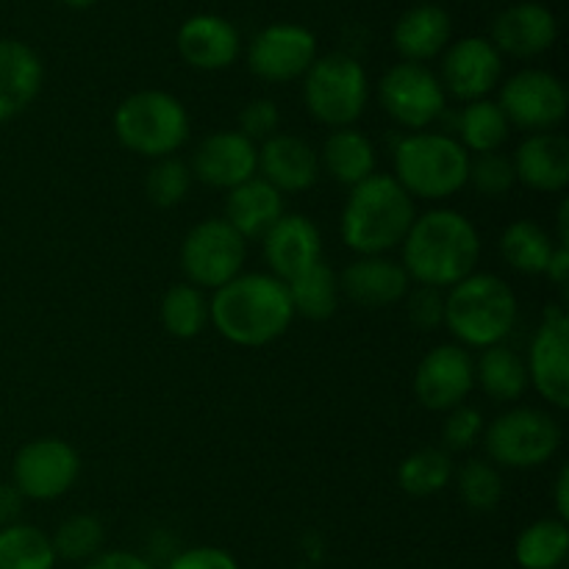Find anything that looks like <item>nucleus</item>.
Returning a JSON list of instances; mask_svg holds the SVG:
<instances>
[{
	"label": "nucleus",
	"mask_w": 569,
	"mask_h": 569,
	"mask_svg": "<svg viewBox=\"0 0 569 569\" xmlns=\"http://www.w3.org/2000/svg\"><path fill=\"white\" fill-rule=\"evenodd\" d=\"M406 317L415 328L431 333L445 326V289L417 287L406 295Z\"/></svg>",
	"instance_id": "nucleus-41"
},
{
	"label": "nucleus",
	"mask_w": 569,
	"mask_h": 569,
	"mask_svg": "<svg viewBox=\"0 0 569 569\" xmlns=\"http://www.w3.org/2000/svg\"><path fill=\"white\" fill-rule=\"evenodd\" d=\"M106 528L94 515H72L61 522L50 537L56 550V559L72 561V565H87L94 556L103 553Z\"/></svg>",
	"instance_id": "nucleus-36"
},
{
	"label": "nucleus",
	"mask_w": 569,
	"mask_h": 569,
	"mask_svg": "<svg viewBox=\"0 0 569 569\" xmlns=\"http://www.w3.org/2000/svg\"><path fill=\"white\" fill-rule=\"evenodd\" d=\"M259 172L281 194L309 192L322 176L320 153L306 139L278 131L276 137L261 142Z\"/></svg>",
	"instance_id": "nucleus-22"
},
{
	"label": "nucleus",
	"mask_w": 569,
	"mask_h": 569,
	"mask_svg": "<svg viewBox=\"0 0 569 569\" xmlns=\"http://www.w3.org/2000/svg\"><path fill=\"white\" fill-rule=\"evenodd\" d=\"M192 133L189 111L176 94L164 89H142L117 106L114 137L128 153L142 159H167L176 156Z\"/></svg>",
	"instance_id": "nucleus-6"
},
{
	"label": "nucleus",
	"mask_w": 569,
	"mask_h": 569,
	"mask_svg": "<svg viewBox=\"0 0 569 569\" xmlns=\"http://www.w3.org/2000/svg\"><path fill=\"white\" fill-rule=\"evenodd\" d=\"M517 183L542 194H559L569 187V139L559 131L528 133L517 144L515 156Z\"/></svg>",
	"instance_id": "nucleus-23"
},
{
	"label": "nucleus",
	"mask_w": 569,
	"mask_h": 569,
	"mask_svg": "<svg viewBox=\"0 0 569 569\" xmlns=\"http://www.w3.org/2000/svg\"><path fill=\"white\" fill-rule=\"evenodd\" d=\"M292 320L287 283L270 272H239L209 300V322L237 348H264L281 339Z\"/></svg>",
	"instance_id": "nucleus-2"
},
{
	"label": "nucleus",
	"mask_w": 569,
	"mask_h": 569,
	"mask_svg": "<svg viewBox=\"0 0 569 569\" xmlns=\"http://www.w3.org/2000/svg\"><path fill=\"white\" fill-rule=\"evenodd\" d=\"M192 181L194 178L187 161H181L178 156H167V159H156L153 167L148 170L144 192H148V200L153 206L172 209V206H181L187 200Z\"/></svg>",
	"instance_id": "nucleus-38"
},
{
	"label": "nucleus",
	"mask_w": 569,
	"mask_h": 569,
	"mask_svg": "<svg viewBox=\"0 0 569 569\" xmlns=\"http://www.w3.org/2000/svg\"><path fill=\"white\" fill-rule=\"evenodd\" d=\"M283 194L264 181L261 176L239 183L226 194V217L222 220L248 242V239H261L281 217Z\"/></svg>",
	"instance_id": "nucleus-26"
},
{
	"label": "nucleus",
	"mask_w": 569,
	"mask_h": 569,
	"mask_svg": "<svg viewBox=\"0 0 569 569\" xmlns=\"http://www.w3.org/2000/svg\"><path fill=\"white\" fill-rule=\"evenodd\" d=\"M498 106L511 128L528 133L556 131L567 120L569 94L556 72L528 67L500 81Z\"/></svg>",
	"instance_id": "nucleus-11"
},
{
	"label": "nucleus",
	"mask_w": 569,
	"mask_h": 569,
	"mask_svg": "<svg viewBox=\"0 0 569 569\" xmlns=\"http://www.w3.org/2000/svg\"><path fill=\"white\" fill-rule=\"evenodd\" d=\"M370 78L350 53L317 56L303 76V103L320 126L350 128L367 109Z\"/></svg>",
	"instance_id": "nucleus-7"
},
{
	"label": "nucleus",
	"mask_w": 569,
	"mask_h": 569,
	"mask_svg": "<svg viewBox=\"0 0 569 569\" xmlns=\"http://www.w3.org/2000/svg\"><path fill=\"white\" fill-rule=\"evenodd\" d=\"M81 569H159L144 556L131 553V550H103V553L94 556L92 561H87Z\"/></svg>",
	"instance_id": "nucleus-44"
},
{
	"label": "nucleus",
	"mask_w": 569,
	"mask_h": 569,
	"mask_svg": "<svg viewBox=\"0 0 569 569\" xmlns=\"http://www.w3.org/2000/svg\"><path fill=\"white\" fill-rule=\"evenodd\" d=\"M559 420L533 406H515L483 428V448L489 461L503 470H537L548 465L561 448Z\"/></svg>",
	"instance_id": "nucleus-8"
},
{
	"label": "nucleus",
	"mask_w": 569,
	"mask_h": 569,
	"mask_svg": "<svg viewBox=\"0 0 569 569\" xmlns=\"http://www.w3.org/2000/svg\"><path fill=\"white\" fill-rule=\"evenodd\" d=\"M189 170L194 181L231 192L259 176V144L239 131H214L194 144Z\"/></svg>",
	"instance_id": "nucleus-17"
},
{
	"label": "nucleus",
	"mask_w": 569,
	"mask_h": 569,
	"mask_svg": "<svg viewBox=\"0 0 569 569\" xmlns=\"http://www.w3.org/2000/svg\"><path fill=\"white\" fill-rule=\"evenodd\" d=\"M439 81L445 94H453L465 103L483 100L503 81V56L487 37H461L442 53Z\"/></svg>",
	"instance_id": "nucleus-16"
},
{
	"label": "nucleus",
	"mask_w": 569,
	"mask_h": 569,
	"mask_svg": "<svg viewBox=\"0 0 569 569\" xmlns=\"http://www.w3.org/2000/svg\"><path fill=\"white\" fill-rule=\"evenodd\" d=\"M400 250V264L417 287L450 289L476 272L481 261V233L461 211L431 209L415 217Z\"/></svg>",
	"instance_id": "nucleus-1"
},
{
	"label": "nucleus",
	"mask_w": 569,
	"mask_h": 569,
	"mask_svg": "<svg viewBox=\"0 0 569 569\" xmlns=\"http://www.w3.org/2000/svg\"><path fill=\"white\" fill-rule=\"evenodd\" d=\"M456 476L453 459L442 448H420L406 456L398 467V483L411 498H431L450 487Z\"/></svg>",
	"instance_id": "nucleus-33"
},
{
	"label": "nucleus",
	"mask_w": 569,
	"mask_h": 569,
	"mask_svg": "<svg viewBox=\"0 0 569 569\" xmlns=\"http://www.w3.org/2000/svg\"><path fill=\"white\" fill-rule=\"evenodd\" d=\"M526 370L548 406L565 411L569 406V317L561 303L545 306L542 322L528 345Z\"/></svg>",
	"instance_id": "nucleus-13"
},
{
	"label": "nucleus",
	"mask_w": 569,
	"mask_h": 569,
	"mask_svg": "<svg viewBox=\"0 0 569 569\" xmlns=\"http://www.w3.org/2000/svg\"><path fill=\"white\" fill-rule=\"evenodd\" d=\"M476 383L492 398L495 403H520L531 389L528 381L526 359L509 345H495V348L481 350V359L476 361Z\"/></svg>",
	"instance_id": "nucleus-28"
},
{
	"label": "nucleus",
	"mask_w": 569,
	"mask_h": 569,
	"mask_svg": "<svg viewBox=\"0 0 569 569\" xmlns=\"http://www.w3.org/2000/svg\"><path fill=\"white\" fill-rule=\"evenodd\" d=\"M317 37L300 22H272L248 44V70L259 81L289 83L309 72L317 59Z\"/></svg>",
	"instance_id": "nucleus-14"
},
{
	"label": "nucleus",
	"mask_w": 569,
	"mask_h": 569,
	"mask_svg": "<svg viewBox=\"0 0 569 569\" xmlns=\"http://www.w3.org/2000/svg\"><path fill=\"white\" fill-rule=\"evenodd\" d=\"M248 242L222 217H206L181 242V270L198 289H220L244 270Z\"/></svg>",
	"instance_id": "nucleus-9"
},
{
	"label": "nucleus",
	"mask_w": 569,
	"mask_h": 569,
	"mask_svg": "<svg viewBox=\"0 0 569 569\" xmlns=\"http://www.w3.org/2000/svg\"><path fill=\"white\" fill-rule=\"evenodd\" d=\"M415 217V198L392 176L376 172L350 189L339 233L356 256H387L403 244Z\"/></svg>",
	"instance_id": "nucleus-3"
},
{
	"label": "nucleus",
	"mask_w": 569,
	"mask_h": 569,
	"mask_svg": "<svg viewBox=\"0 0 569 569\" xmlns=\"http://www.w3.org/2000/svg\"><path fill=\"white\" fill-rule=\"evenodd\" d=\"M517 295L495 272H472L445 289V328L461 348L487 350L503 345L517 326Z\"/></svg>",
	"instance_id": "nucleus-4"
},
{
	"label": "nucleus",
	"mask_w": 569,
	"mask_h": 569,
	"mask_svg": "<svg viewBox=\"0 0 569 569\" xmlns=\"http://www.w3.org/2000/svg\"><path fill=\"white\" fill-rule=\"evenodd\" d=\"M556 239L537 220H515L500 233V256L520 276H545Z\"/></svg>",
	"instance_id": "nucleus-29"
},
{
	"label": "nucleus",
	"mask_w": 569,
	"mask_h": 569,
	"mask_svg": "<svg viewBox=\"0 0 569 569\" xmlns=\"http://www.w3.org/2000/svg\"><path fill=\"white\" fill-rule=\"evenodd\" d=\"M556 242L567 244L569 248V203L567 200H561V206H559V237H556Z\"/></svg>",
	"instance_id": "nucleus-48"
},
{
	"label": "nucleus",
	"mask_w": 569,
	"mask_h": 569,
	"mask_svg": "<svg viewBox=\"0 0 569 569\" xmlns=\"http://www.w3.org/2000/svg\"><path fill=\"white\" fill-rule=\"evenodd\" d=\"M176 48L189 67L203 72L228 70L242 53L237 26L220 14H192L181 22Z\"/></svg>",
	"instance_id": "nucleus-20"
},
{
	"label": "nucleus",
	"mask_w": 569,
	"mask_h": 569,
	"mask_svg": "<svg viewBox=\"0 0 569 569\" xmlns=\"http://www.w3.org/2000/svg\"><path fill=\"white\" fill-rule=\"evenodd\" d=\"M61 3L67 6V9H76V11H83V9H92L98 0H61Z\"/></svg>",
	"instance_id": "nucleus-49"
},
{
	"label": "nucleus",
	"mask_w": 569,
	"mask_h": 569,
	"mask_svg": "<svg viewBox=\"0 0 569 569\" xmlns=\"http://www.w3.org/2000/svg\"><path fill=\"white\" fill-rule=\"evenodd\" d=\"M553 506H556V517L567 522L569 520V470L567 467H561L559 476H556Z\"/></svg>",
	"instance_id": "nucleus-47"
},
{
	"label": "nucleus",
	"mask_w": 569,
	"mask_h": 569,
	"mask_svg": "<svg viewBox=\"0 0 569 569\" xmlns=\"http://www.w3.org/2000/svg\"><path fill=\"white\" fill-rule=\"evenodd\" d=\"M517 176L515 164H511V156L500 153H481L470 156V172H467V187L476 189L478 194L489 200H498L503 194H509L515 189Z\"/></svg>",
	"instance_id": "nucleus-39"
},
{
	"label": "nucleus",
	"mask_w": 569,
	"mask_h": 569,
	"mask_svg": "<svg viewBox=\"0 0 569 569\" xmlns=\"http://www.w3.org/2000/svg\"><path fill=\"white\" fill-rule=\"evenodd\" d=\"M415 398L428 411H450L465 406L476 389V359L461 345H437L415 370Z\"/></svg>",
	"instance_id": "nucleus-15"
},
{
	"label": "nucleus",
	"mask_w": 569,
	"mask_h": 569,
	"mask_svg": "<svg viewBox=\"0 0 569 569\" xmlns=\"http://www.w3.org/2000/svg\"><path fill=\"white\" fill-rule=\"evenodd\" d=\"M289 300H292L295 317H306V320H331L339 309V276L331 270L326 259L317 261L315 267H309L306 272H300L298 278L287 283Z\"/></svg>",
	"instance_id": "nucleus-32"
},
{
	"label": "nucleus",
	"mask_w": 569,
	"mask_h": 569,
	"mask_svg": "<svg viewBox=\"0 0 569 569\" xmlns=\"http://www.w3.org/2000/svg\"><path fill=\"white\" fill-rule=\"evenodd\" d=\"M395 181L420 200H448L467 187L470 153L453 133L415 131L395 144Z\"/></svg>",
	"instance_id": "nucleus-5"
},
{
	"label": "nucleus",
	"mask_w": 569,
	"mask_h": 569,
	"mask_svg": "<svg viewBox=\"0 0 569 569\" xmlns=\"http://www.w3.org/2000/svg\"><path fill=\"white\" fill-rule=\"evenodd\" d=\"M59 559L50 537L28 522L0 528V569H56Z\"/></svg>",
	"instance_id": "nucleus-34"
},
{
	"label": "nucleus",
	"mask_w": 569,
	"mask_h": 569,
	"mask_svg": "<svg viewBox=\"0 0 569 569\" xmlns=\"http://www.w3.org/2000/svg\"><path fill=\"white\" fill-rule=\"evenodd\" d=\"M411 278L389 256H359L339 272V292L361 309H387L409 295Z\"/></svg>",
	"instance_id": "nucleus-19"
},
{
	"label": "nucleus",
	"mask_w": 569,
	"mask_h": 569,
	"mask_svg": "<svg viewBox=\"0 0 569 569\" xmlns=\"http://www.w3.org/2000/svg\"><path fill=\"white\" fill-rule=\"evenodd\" d=\"M159 317L161 326H164V331L170 337L194 339L209 326V300H206L203 289L181 281L164 292L159 306Z\"/></svg>",
	"instance_id": "nucleus-35"
},
{
	"label": "nucleus",
	"mask_w": 569,
	"mask_h": 569,
	"mask_svg": "<svg viewBox=\"0 0 569 569\" xmlns=\"http://www.w3.org/2000/svg\"><path fill=\"white\" fill-rule=\"evenodd\" d=\"M483 415L476 406H456L448 411V420L442 428V442L448 453H467L483 439Z\"/></svg>",
	"instance_id": "nucleus-40"
},
{
	"label": "nucleus",
	"mask_w": 569,
	"mask_h": 569,
	"mask_svg": "<svg viewBox=\"0 0 569 569\" xmlns=\"http://www.w3.org/2000/svg\"><path fill=\"white\" fill-rule=\"evenodd\" d=\"M164 569H242L237 556L228 553L226 548H214V545H198V548H187L181 553L172 556Z\"/></svg>",
	"instance_id": "nucleus-43"
},
{
	"label": "nucleus",
	"mask_w": 569,
	"mask_h": 569,
	"mask_svg": "<svg viewBox=\"0 0 569 569\" xmlns=\"http://www.w3.org/2000/svg\"><path fill=\"white\" fill-rule=\"evenodd\" d=\"M461 503L478 515H489L503 503L506 483L500 467H495L489 459H470L456 476Z\"/></svg>",
	"instance_id": "nucleus-37"
},
{
	"label": "nucleus",
	"mask_w": 569,
	"mask_h": 569,
	"mask_svg": "<svg viewBox=\"0 0 569 569\" xmlns=\"http://www.w3.org/2000/svg\"><path fill=\"white\" fill-rule=\"evenodd\" d=\"M81 476V456L59 437H39L22 445L11 465V483L26 500L48 503L70 492Z\"/></svg>",
	"instance_id": "nucleus-12"
},
{
	"label": "nucleus",
	"mask_w": 569,
	"mask_h": 569,
	"mask_svg": "<svg viewBox=\"0 0 569 569\" xmlns=\"http://www.w3.org/2000/svg\"><path fill=\"white\" fill-rule=\"evenodd\" d=\"M453 37V20L437 3H420L406 9L392 28V44L403 61L426 64L448 50Z\"/></svg>",
	"instance_id": "nucleus-25"
},
{
	"label": "nucleus",
	"mask_w": 569,
	"mask_h": 569,
	"mask_svg": "<svg viewBox=\"0 0 569 569\" xmlns=\"http://www.w3.org/2000/svg\"><path fill=\"white\" fill-rule=\"evenodd\" d=\"M556 39H559V20L553 11L539 0H522L495 17L489 42L498 48L500 56L537 59L553 48Z\"/></svg>",
	"instance_id": "nucleus-18"
},
{
	"label": "nucleus",
	"mask_w": 569,
	"mask_h": 569,
	"mask_svg": "<svg viewBox=\"0 0 569 569\" xmlns=\"http://www.w3.org/2000/svg\"><path fill=\"white\" fill-rule=\"evenodd\" d=\"M261 244H264V261L270 267V276L281 278L283 283L322 261L320 228L306 214H283L261 237Z\"/></svg>",
	"instance_id": "nucleus-21"
},
{
	"label": "nucleus",
	"mask_w": 569,
	"mask_h": 569,
	"mask_svg": "<svg viewBox=\"0 0 569 569\" xmlns=\"http://www.w3.org/2000/svg\"><path fill=\"white\" fill-rule=\"evenodd\" d=\"M44 64L31 44L0 37V122L20 117L39 98Z\"/></svg>",
	"instance_id": "nucleus-24"
},
{
	"label": "nucleus",
	"mask_w": 569,
	"mask_h": 569,
	"mask_svg": "<svg viewBox=\"0 0 569 569\" xmlns=\"http://www.w3.org/2000/svg\"><path fill=\"white\" fill-rule=\"evenodd\" d=\"M22 503L26 498L17 492L14 483H0V528L17 522V517L22 515Z\"/></svg>",
	"instance_id": "nucleus-45"
},
{
	"label": "nucleus",
	"mask_w": 569,
	"mask_h": 569,
	"mask_svg": "<svg viewBox=\"0 0 569 569\" xmlns=\"http://www.w3.org/2000/svg\"><path fill=\"white\" fill-rule=\"evenodd\" d=\"M456 131H459L456 139L470 156L495 153L511 137V126L506 120L503 109L498 106V100L489 98L467 103L461 114L456 117Z\"/></svg>",
	"instance_id": "nucleus-31"
},
{
	"label": "nucleus",
	"mask_w": 569,
	"mask_h": 569,
	"mask_svg": "<svg viewBox=\"0 0 569 569\" xmlns=\"http://www.w3.org/2000/svg\"><path fill=\"white\" fill-rule=\"evenodd\" d=\"M545 276H548V281L553 283V287L567 289V283H569V248L567 244H556Z\"/></svg>",
	"instance_id": "nucleus-46"
},
{
	"label": "nucleus",
	"mask_w": 569,
	"mask_h": 569,
	"mask_svg": "<svg viewBox=\"0 0 569 569\" xmlns=\"http://www.w3.org/2000/svg\"><path fill=\"white\" fill-rule=\"evenodd\" d=\"M278 128H281V109L276 100L256 98L239 111V133L248 137L250 142H267L270 137H276Z\"/></svg>",
	"instance_id": "nucleus-42"
},
{
	"label": "nucleus",
	"mask_w": 569,
	"mask_h": 569,
	"mask_svg": "<svg viewBox=\"0 0 569 569\" xmlns=\"http://www.w3.org/2000/svg\"><path fill=\"white\" fill-rule=\"evenodd\" d=\"M378 103L409 133L428 131L445 114L448 94L428 64L398 61L378 81Z\"/></svg>",
	"instance_id": "nucleus-10"
},
{
	"label": "nucleus",
	"mask_w": 569,
	"mask_h": 569,
	"mask_svg": "<svg viewBox=\"0 0 569 569\" xmlns=\"http://www.w3.org/2000/svg\"><path fill=\"white\" fill-rule=\"evenodd\" d=\"M320 167L339 183V187H359L370 176H376V144L370 142L365 131L359 128H333L328 139L322 142Z\"/></svg>",
	"instance_id": "nucleus-27"
},
{
	"label": "nucleus",
	"mask_w": 569,
	"mask_h": 569,
	"mask_svg": "<svg viewBox=\"0 0 569 569\" xmlns=\"http://www.w3.org/2000/svg\"><path fill=\"white\" fill-rule=\"evenodd\" d=\"M569 553V528L559 517H542L522 528L515 539L520 569H561Z\"/></svg>",
	"instance_id": "nucleus-30"
}]
</instances>
